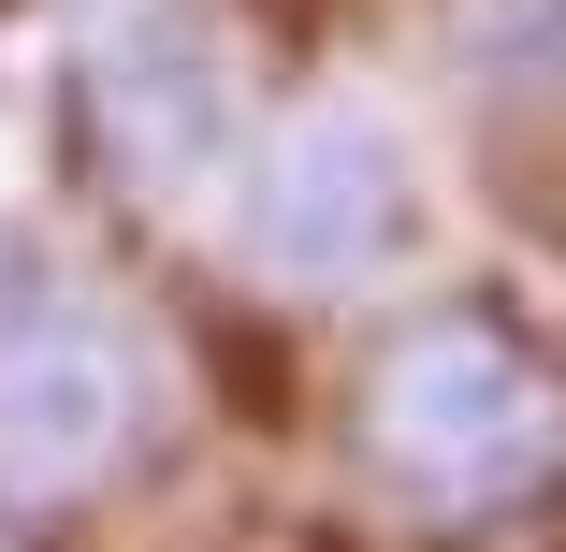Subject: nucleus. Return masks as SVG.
I'll use <instances>...</instances> for the list:
<instances>
[{
  "label": "nucleus",
  "instance_id": "f03ea898",
  "mask_svg": "<svg viewBox=\"0 0 566 552\" xmlns=\"http://www.w3.org/2000/svg\"><path fill=\"white\" fill-rule=\"evenodd\" d=\"M233 248L276 291H378L421 248V160L378 102H305L233 146Z\"/></svg>",
  "mask_w": 566,
  "mask_h": 552
},
{
  "label": "nucleus",
  "instance_id": "7ed1b4c3",
  "mask_svg": "<svg viewBox=\"0 0 566 552\" xmlns=\"http://www.w3.org/2000/svg\"><path fill=\"white\" fill-rule=\"evenodd\" d=\"M146 421H160V364L132 320H102L87 291L0 305V494L15 509H73L132 480Z\"/></svg>",
  "mask_w": 566,
  "mask_h": 552
},
{
  "label": "nucleus",
  "instance_id": "f257e3e1",
  "mask_svg": "<svg viewBox=\"0 0 566 552\" xmlns=\"http://www.w3.org/2000/svg\"><path fill=\"white\" fill-rule=\"evenodd\" d=\"M364 466L421 523H494L566 466V364L509 305H421L364 364Z\"/></svg>",
  "mask_w": 566,
  "mask_h": 552
},
{
  "label": "nucleus",
  "instance_id": "20e7f679",
  "mask_svg": "<svg viewBox=\"0 0 566 552\" xmlns=\"http://www.w3.org/2000/svg\"><path fill=\"white\" fill-rule=\"evenodd\" d=\"M73 117L117 160V189H146V204H203L248 146L218 30L189 0H102V15H73Z\"/></svg>",
  "mask_w": 566,
  "mask_h": 552
},
{
  "label": "nucleus",
  "instance_id": "39448f33",
  "mask_svg": "<svg viewBox=\"0 0 566 552\" xmlns=\"http://www.w3.org/2000/svg\"><path fill=\"white\" fill-rule=\"evenodd\" d=\"M436 44L494 102H566V0H436Z\"/></svg>",
  "mask_w": 566,
  "mask_h": 552
}]
</instances>
